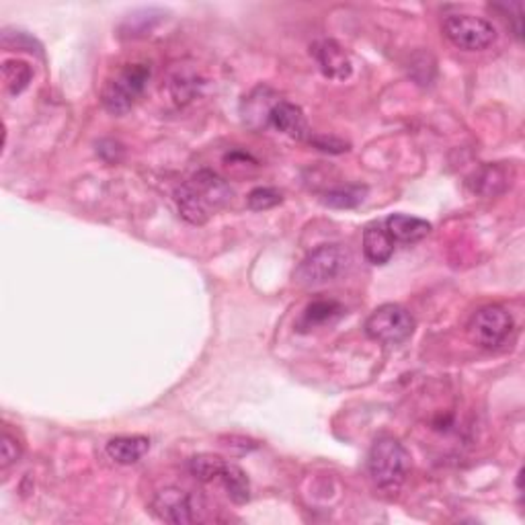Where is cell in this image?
Returning a JSON list of instances; mask_svg holds the SVG:
<instances>
[{"label":"cell","instance_id":"6da1fadb","mask_svg":"<svg viewBox=\"0 0 525 525\" xmlns=\"http://www.w3.org/2000/svg\"><path fill=\"white\" fill-rule=\"evenodd\" d=\"M183 220L202 226L212 215L224 210L233 199V189L218 173L204 168L189 177L175 193Z\"/></svg>","mask_w":525,"mask_h":525},{"label":"cell","instance_id":"7a4b0ae2","mask_svg":"<svg viewBox=\"0 0 525 525\" xmlns=\"http://www.w3.org/2000/svg\"><path fill=\"white\" fill-rule=\"evenodd\" d=\"M368 472L376 489L396 495L411 472V455L398 439L380 437L368 453Z\"/></svg>","mask_w":525,"mask_h":525},{"label":"cell","instance_id":"3957f363","mask_svg":"<svg viewBox=\"0 0 525 525\" xmlns=\"http://www.w3.org/2000/svg\"><path fill=\"white\" fill-rule=\"evenodd\" d=\"M349 262L351 253L343 244H322L300 262L293 277L304 288H316L337 280L349 267Z\"/></svg>","mask_w":525,"mask_h":525},{"label":"cell","instance_id":"277c9868","mask_svg":"<svg viewBox=\"0 0 525 525\" xmlns=\"http://www.w3.org/2000/svg\"><path fill=\"white\" fill-rule=\"evenodd\" d=\"M150 81V66L146 64H129L107 81L101 92L103 107L113 115L128 113L134 103L140 99Z\"/></svg>","mask_w":525,"mask_h":525},{"label":"cell","instance_id":"5b68a950","mask_svg":"<svg viewBox=\"0 0 525 525\" xmlns=\"http://www.w3.org/2000/svg\"><path fill=\"white\" fill-rule=\"evenodd\" d=\"M444 33L455 48L481 52L497 40V29L491 21L474 14H452L444 23Z\"/></svg>","mask_w":525,"mask_h":525},{"label":"cell","instance_id":"8992f818","mask_svg":"<svg viewBox=\"0 0 525 525\" xmlns=\"http://www.w3.org/2000/svg\"><path fill=\"white\" fill-rule=\"evenodd\" d=\"M415 330V319L406 308L398 304H384L376 308L366 320V335L380 343H403Z\"/></svg>","mask_w":525,"mask_h":525},{"label":"cell","instance_id":"52a82bcc","mask_svg":"<svg viewBox=\"0 0 525 525\" xmlns=\"http://www.w3.org/2000/svg\"><path fill=\"white\" fill-rule=\"evenodd\" d=\"M513 329V319L503 306H484L468 324L470 339L482 349H497L503 345Z\"/></svg>","mask_w":525,"mask_h":525},{"label":"cell","instance_id":"ba28073f","mask_svg":"<svg viewBox=\"0 0 525 525\" xmlns=\"http://www.w3.org/2000/svg\"><path fill=\"white\" fill-rule=\"evenodd\" d=\"M197 499L191 492L177 489V486H167L158 491L152 499V511L158 520L173 525H187L197 520Z\"/></svg>","mask_w":525,"mask_h":525},{"label":"cell","instance_id":"9c48e42d","mask_svg":"<svg viewBox=\"0 0 525 525\" xmlns=\"http://www.w3.org/2000/svg\"><path fill=\"white\" fill-rule=\"evenodd\" d=\"M312 56L319 62L322 74L330 81H345L353 72L349 53L335 40H320L312 45Z\"/></svg>","mask_w":525,"mask_h":525},{"label":"cell","instance_id":"30bf717a","mask_svg":"<svg viewBox=\"0 0 525 525\" xmlns=\"http://www.w3.org/2000/svg\"><path fill=\"white\" fill-rule=\"evenodd\" d=\"M267 118L277 131H282V134L290 138H296V140H308L312 134L310 128H308L304 111L290 101L275 103Z\"/></svg>","mask_w":525,"mask_h":525},{"label":"cell","instance_id":"8fae6325","mask_svg":"<svg viewBox=\"0 0 525 525\" xmlns=\"http://www.w3.org/2000/svg\"><path fill=\"white\" fill-rule=\"evenodd\" d=\"M384 228L388 230L394 243H419L431 233V224L427 220L406 214H394L386 218Z\"/></svg>","mask_w":525,"mask_h":525},{"label":"cell","instance_id":"7c38bea8","mask_svg":"<svg viewBox=\"0 0 525 525\" xmlns=\"http://www.w3.org/2000/svg\"><path fill=\"white\" fill-rule=\"evenodd\" d=\"M150 450L148 437L142 435H131V437H115L107 444V455L118 464L129 466L140 462Z\"/></svg>","mask_w":525,"mask_h":525},{"label":"cell","instance_id":"4fadbf2b","mask_svg":"<svg viewBox=\"0 0 525 525\" xmlns=\"http://www.w3.org/2000/svg\"><path fill=\"white\" fill-rule=\"evenodd\" d=\"M364 254L372 265H386L394 254V241L388 230L380 224H372L364 233Z\"/></svg>","mask_w":525,"mask_h":525},{"label":"cell","instance_id":"5bb4252c","mask_svg":"<svg viewBox=\"0 0 525 525\" xmlns=\"http://www.w3.org/2000/svg\"><path fill=\"white\" fill-rule=\"evenodd\" d=\"M218 481L224 484L228 497L233 499L234 503H238V505L249 503L251 482H249V476H246V472L241 466L233 464V462H226V464H224V468H222V474H220Z\"/></svg>","mask_w":525,"mask_h":525},{"label":"cell","instance_id":"9a60e30c","mask_svg":"<svg viewBox=\"0 0 525 525\" xmlns=\"http://www.w3.org/2000/svg\"><path fill=\"white\" fill-rule=\"evenodd\" d=\"M368 196V187L361 185H345V187L330 189L322 196V204L329 207H337V210H351L364 202Z\"/></svg>","mask_w":525,"mask_h":525},{"label":"cell","instance_id":"2e32d148","mask_svg":"<svg viewBox=\"0 0 525 525\" xmlns=\"http://www.w3.org/2000/svg\"><path fill=\"white\" fill-rule=\"evenodd\" d=\"M341 312H343V308L341 304L335 302V300H316V302H312L304 310L302 319H300V329L306 330V329L319 327V324L330 322Z\"/></svg>","mask_w":525,"mask_h":525},{"label":"cell","instance_id":"e0dca14e","mask_svg":"<svg viewBox=\"0 0 525 525\" xmlns=\"http://www.w3.org/2000/svg\"><path fill=\"white\" fill-rule=\"evenodd\" d=\"M31 79H33V71H31V66L27 62L23 60H6L3 64V81H5V87L6 91L11 92V95H21L23 91L29 87Z\"/></svg>","mask_w":525,"mask_h":525},{"label":"cell","instance_id":"ac0fdd59","mask_svg":"<svg viewBox=\"0 0 525 525\" xmlns=\"http://www.w3.org/2000/svg\"><path fill=\"white\" fill-rule=\"evenodd\" d=\"M226 460L214 453H199L189 460V472L197 478L199 482H214L222 474V468Z\"/></svg>","mask_w":525,"mask_h":525},{"label":"cell","instance_id":"d6986e66","mask_svg":"<svg viewBox=\"0 0 525 525\" xmlns=\"http://www.w3.org/2000/svg\"><path fill=\"white\" fill-rule=\"evenodd\" d=\"M507 187V177L497 167H486L481 173L474 175L472 179V189L478 193H484V196H495Z\"/></svg>","mask_w":525,"mask_h":525},{"label":"cell","instance_id":"ffe728a7","mask_svg":"<svg viewBox=\"0 0 525 525\" xmlns=\"http://www.w3.org/2000/svg\"><path fill=\"white\" fill-rule=\"evenodd\" d=\"M282 204V193L273 187H257L249 193V207L254 212L269 210Z\"/></svg>","mask_w":525,"mask_h":525},{"label":"cell","instance_id":"44dd1931","mask_svg":"<svg viewBox=\"0 0 525 525\" xmlns=\"http://www.w3.org/2000/svg\"><path fill=\"white\" fill-rule=\"evenodd\" d=\"M308 142H310L312 146H316L319 150L330 152V154H341V152L349 150V144L343 142V140H339V138H335V136H312L310 134V138H308Z\"/></svg>","mask_w":525,"mask_h":525},{"label":"cell","instance_id":"7402d4cb","mask_svg":"<svg viewBox=\"0 0 525 525\" xmlns=\"http://www.w3.org/2000/svg\"><path fill=\"white\" fill-rule=\"evenodd\" d=\"M19 455H21V450H19L17 439L9 434H5L3 435V468L11 466L13 462H17Z\"/></svg>","mask_w":525,"mask_h":525}]
</instances>
